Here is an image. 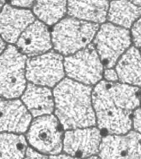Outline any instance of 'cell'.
<instances>
[{"label": "cell", "instance_id": "12", "mask_svg": "<svg viewBox=\"0 0 141 159\" xmlns=\"http://www.w3.org/2000/svg\"><path fill=\"white\" fill-rule=\"evenodd\" d=\"M21 52L29 57L37 56L52 47L49 30L43 23L36 21L25 29L17 40Z\"/></svg>", "mask_w": 141, "mask_h": 159}, {"label": "cell", "instance_id": "16", "mask_svg": "<svg viewBox=\"0 0 141 159\" xmlns=\"http://www.w3.org/2000/svg\"><path fill=\"white\" fill-rule=\"evenodd\" d=\"M116 72L124 84L140 86L141 58L137 48H130L122 56L117 65Z\"/></svg>", "mask_w": 141, "mask_h": 159}, {"label": "cell", "instance_id": "7", "mask_svg": "<svg viewBox=\"0 0 141 159\" xmlns=\"http://www.w3.org/2000/svg\"><path fill=\"white\" fill-rule=\"evenodd\" d=\"M27 139L31 146L43 153L56 155L62 150V131L54 116H42L34 120Z\"/></svg>", "mask_w": 141, "mask_h": 159}, {"label": "cell", "instance_id": "3", "mask_svg": "<svg viewBox=\"0 0 141 159\" xmlns=\"http://www.w3.org/2000/svg\"><path fill=\"white\" fill-rule=\"evenodd\" d=\"M92 102L100 129L111 134H125L132 127V113L119 107L109 96L103 81L95 86L92 93Z\"/></svg>", "mask_w": 141, "mask_h": 159}, {"label": "cell", "instance_id": "8", "mask_svg": "<svg viewBox=\"0 0 141 159\" xmlns=\"http://www.w3.org/2000/svg\"><path fill=\"white\" fill-rule=\"evenodd\" d=\"M64 76L63 57L51 51L27 61L25 77L34 84L52 87Z\"/></svg>", "mask_w": 141, "mask_h": 159}, {"label": "cell", "instance_id": "25", "mask_svg": "<svg viewBox=\"0 0 141 159\" xmlns=\"http://www.w3.org/2000/svg\"><path fill=\"white\" fill-rule=\"evenodd\" d=\"M33 1H12V5L22 7H29L33 4Z\"/></svg>", "mask_w": 141, "mask_h": 159}, {"label": "cell", "instance_id": "11", "mask_svg": "<svg viewBox=\"0 0 141 159\" xmlns=\"http://www.w3.org/2000/svg\"><path fill=\"white\" fill-rule=\"evenodd\" d=\"M34 20L35 17L30 11L7 4L0 13V34L7 42L14 43Z\"/></svg>", "mask_w": 141, "mask_h": 159}, {"label": "cell", "instance_id": "28", "mask_svg": "<svg viewBox=\"0 0 141 159\" xmlns=\"http://www.w3.org/2000/svg\"><path fill=\"white\" fill-rule=\"evenodd\" d=\"M4 2H5L4 1H0V9H1V8L2 7V6L3 4H4Z\"/></svg>", "mask_w": 141, "mask_h": 159}, {"label": "cell", "instance_id": "23", "mask_svg": "<svg viewBox=\"0 0 141 159\" xmlns=\"http://www.w3.org/2000/svg\"><path fill=\"white\" fill-rule=\"evenodd\" d=\"M104 77L109 82H115L118 80L116 71L111 68H107L104 71Z\"/></svg>", "mask_w": 141, "mask_h": 159}, {"label": "cell", "instance_id": "2", "mask_svg": "<svg viewBox=\"0 0 141 159\" xmlns=\"http://www.w3.org/2000/svg\"><path fill=\"white\" fill-rule=\"evenodd\" d=\"M98 29V24L66 18L53 29L52 43L56 51L63 55L73 54L90 43Z\"/></svg>", "mask_w": 141, "mask_h": 159}, {"label": "cell", "instance_id": "4", "mask_svg": "<svg viewBox=\"0 0 141 159\" xmlns=\"http://www.w3.org/2000/svg\"><path fill=\"white\" fill-rule=\"evenodd\" d=\"M27 57L14 46H9L0 56V96H20L26 87Z\"/></svg>", "mask_w": 141, "mask_h": 159}, {"label": "cell", "instance_id": "24", "mask_svg": "<svg viewBox=\"0 0 141 159\" xmlns=\"http://www.w3.org/2000/svg\"><path fill=\"white\" fill-rule=\"evenodd\" d=\"M25 156L28 159H45L47 158V157L44 155L38 153L35 150L31 148H27L25 152Z\"/></svg>", "mask_w": 141, "mask_h": 159}, {"label": "cell", "instance_id": "6", "mask_svg": "<svg viewBox=\"0 0 141 159\" xmlns=\"http://www.w3.org/2000/svg\"><path fill=\"white\" fill-rule=\"evenodd\" d=\"M64 67L69 77L86 85L96 84L103 74V64L92 45L66 57Z\"/></svg>", "mask_w": 141, "mask_h": 159}, {"label": "cell", "instance_id": "1", "mask_svg": "<svg viewBox=\"0 0 141 159\" xmlns=\"http://www.w3.org/2000/svg\"><path fill=\"white\" fill-rule=\"evenodd\" d=\"M55 114L65 130L92 127L96 117L92 102V88L65 79L54 90Z\"/></svg>", "mask_w": 141, "mask_h": 159}, {"label": "cell", "instance_id": "17", "mask_svg": "<svg viewBox=\"0 0 141 159\" xmlns=\"http://www.w3.org/2000/svg\"><path fill=\"white\" fill-rule=\"evenodd\" d=\"M109 96L119 107L132 113L139 106V89L134 86L103 81Z\"/></svg>", "mask_w": 141, "mask_h": 159}, {"label": "cell", "instance_id": "15", "mask_svg": "<svg viewBox=\"0 0 141 159\" xmlns=\"http://www.w3.org/2000/svg\"><path fill=\"white\" fill-rule=\"evenodd\" d=\"M109 2L102 1H69L68 14L86 22L102 23L107 19Z\"/></svg>", "mask_w": 141, "mask_h": 159}, {"label": "cell", "instance_id": "20", "mask_svg": "<svg viewBox=\"0 0 141 159\" xmlns=\"http://www.w3.org/2000/svg\"><path fill=\"white\" fill-rule=\"evenodd\" d=\"M35 14L44 23L53 25L64 16L67 12V2L37 1L34 6Z\"/></svg>", "mask_w": 141, "mask_h": 159}, {"label": "cell", "instance_id": "26", "mask_svg": "<svg viewBox=\"0 0 141 159\" xmlns=\"http://www.w3.org/2000/svg\"><path fill=\"white\" fill-rule=\"evenodd\" d=\"M51 158H56V159H71V156H69V155L66 154H59L56 155L55 156H51Z\"/></svg>", "mask_w": 141, "mask_h": 159}, {"label": "cell", "instance_id": "27", "mask_svg": "<svg viewBox=\"0 0 141 159\" xmlns=\"http://www.w3.org/2000/svg\"><path fill=\"white\" fill-rule=\"evenodd\" d=\"M6 48V44L4 43V41L0 37V54Z\"/></svg>", "mask_w": 141, "mask_h": 159}, {"label": "cell", "instance_id": "19", "mask_svg": "<svg viewBox=\"0 0 141 159\" xmlns=\"http://www.w3.org/2000/svg\"><path fill=\"white\" fill-rule=\"evenodd\" d=\"M27 146L23 136L0 134V159H22L25 154Z\"/></svg>", "mask_w": 141, "mask_h": 159}, {"label": "cell", "instance_id": "21", "mask_svg": "<svg viewBox=\"0 0 141 159\" xmlns=\"http://www.w3.org/2000/svg\"><path fill=\"white\" fill-rule=\"evenodd\" d=\"M132 39L136 47L141 46V20L139 19L132 28Z\"/></svg>", "mask_w": 141, "mask_h": 159}, {"label": "cell", "instance_id": "5", "mask_svg": "<svg viewBox=\"0 0 141 159\" xmlns=\"http://www.w3.org/2000/svg\"><path fill=\"white\" fill-rule=\"evenodd\" d=\"M94 44L105 68H111L130 45V32L111 23L104 24L98 29Z\"/></svg>", "mask_w": 141, "mask_h": 159}, {"label": "cell", "instance_id": "13", "mask_svg": "<svg viewBox=\"0 0 141 159\" xmlns=\"http://www.w3.org/2000/svg\"><path fill=\"white\" fill-rule=\"evenodd\" d=\"M31 120V114L20 100L0 98V132L24 133Z\"/></svg>", "mask_w": 141, "mask_h": 159}, {"label": "cell", "instance_id": "14", "mask_svg": "<svg viewBox=\"0 0 141 159\" xmlns=\"http://www.w3.org/2000/svg\"><path fill=\"white\" fill-rule=\"evenodd\" d=\"M22 100L34 117L50 114L54 109L52 93L46 87L29 83L24 90Z\"/></svg>", "mask_w": 141, "mask_h": 159}, {"label": "cell", "instance_id": "18", "mask_svg": "<svg viewBox=\"0 0 141 159\" xmlns=\"http://www.w3.org/2000/svg\"><path fill=\"white\" fill-rule=\"evenodd\" d=\"M108 9V20L125 29L130 28L141 15V7L132 1H112Z\"/></svg>", "mask_w": 141, "mask_h": 159}, {"label": "cell", "instance_id": "10", "mask_svg": "<svg viewBox=\"0 0 141 159\" xmlns=\"http://www.w3.org/2000/svg\"><path fill=\"white\" fill-rule=\"evenodd\" d=\"M101 140V131L95 127L72 129L65 134L64 150L72 156L90 157L99 152Z\"/></svg>", "mask_w": 141, "mask_h": 159}, {"label": "cell", "instance_id": "9", "mask_svg": "<svg viewBox=\"0 0 141 159\" xmlns=\"http://www.w3.org/2000/svg\"><path fill=\"white\" fill-rule=\"evenodd\" d=\"M140 140V134L135 131L124 136H107L100 143L99 156L103 159H141Z\"/></svg>", "mask_w": 141, "mask_h": 159}, {"label": "cell", "instance_id": "22", "mask_svg": "<svg viewBox=\"0 0 141 159\" xmlns=\"http://www.w3.org/2000/svg\"><path fill=\"white\" fill-rule=\"evenodd\" d=\"M134 127L136 131H141V110L140 108H136L133 116Z\"/></svg>", "mask_w": 141, "mask_h": 159}]
</instances>
